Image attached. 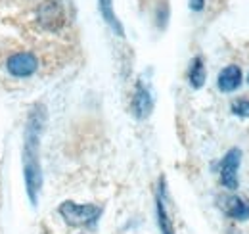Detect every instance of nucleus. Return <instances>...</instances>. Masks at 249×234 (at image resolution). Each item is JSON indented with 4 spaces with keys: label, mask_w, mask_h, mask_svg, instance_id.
<instances>
[{
    "label": "nucleus",
    "mask_w": 249,
    "mask_h": 234,
    "mask_svg": "<svg viewBox=\"0 0 249 234\" xmlns=\"http://www.w3.org/2000/svg\"><path fill=\"white\" fill-rule=\"evenodd\" d=\"M46 125L44 104H35L27 117L23 133V178L27 196L33 205L38 202V192L42 188V167H40V136Z\"/></svg>",
    "instance_id": "obj_1"
},
{
    "label": "nucleus",
    "mask_w": 249,
    "mask_h": 234,
    "mask_svg": "<svg viewBox=\"0 0 249 234\" xmlns=\"http://www.w3.org/2000/svg\"><path fill=\"white\" fill-rule=\"evenodd\" d=\"M65 225L73 229H94L104 213V207L96 204H77L73 200H65L58 207Z\"/></svg>",
    "instance_id": "obj_2"
},
{
    "label": "nucleus",
    "mask_w": 249,
    "mask_h": 234,
    "mask_svg": "<svg viewBox=\"0 0 249 234\" xmlns=\"http://www.w3.org/2000/svg\"><path fill=\"white\" fill-rule=\"evenodd\" d=\"M242 157H244V154L240 148H230L218 163V180L226 190L234 192L240 188V175L238 173H240Z\"/></svg>",
    "instance_id": "obj_3"
},
{
    "label": "nucleus",
    "mask_w": 249,
    "mask_h": 234,
    "mask_svg": "<svg viewBox=\"0 0 249 234\" xmlns=\"http://www.w3.org/2000/svg\"><path fill=\"white\" fill-rule=\"evenodd\" d=\"M36 21H38V25L42 29L56 33V31H60L65 25L67 16H65V10H63V6L58 0H48V2L38 6Z\"/></svg>",
    "instance_id": "obj_4"
},
{
    "label": "nucleus",
    "mask_w": 249,
    "mask_h": 234,
    "mask_svg": "<svg viewBox=\"0 0 249 234\" xmlns=\"http://www.w3.org/2000/svg\"><path fill=\"white\" fill-rule=\"evenodd\" d=\"M6 69L10 75H14L18 79H27L36 73L38 59L33 52H16L6 59Z\"/></svg>",
    "instance_id": "obj_5"
},
{
    "label": "nucleus",
    "mask_w": 249,
    "mask_h": 234,
    "mask_svg": "<svg viewBox=\"0 0 249 234\" xmlns=\"http://www.w3.org/2000/svg\"><path fill=\"white\" fill-rule=\"evenodd\" d=\"M130 112L136 119H148L154 112V96L148 85H144V81H138L132 100H130Z\"/></svg>",
    "instance_id": "obj_6"
},
{
    "label": "nucleus",
    "mask_w": 249,
    "mask_h": 234,
    "mask_svg": "<svg viewBox=\"0 0 249 234\" xmlns=\"http://www.w3.org/2000/svg\"><path fill=\"white\" fill-rule=\"evenodd\" d=\"M244 83V73H242V67L236 65V63H230L226 67H222L217 75V87L220 92L224 94H230V92H236L238 88L242 87Z\"/></svg>",
    "instance_id": "obj_7"
},
{
    "label": "nucleus",
    "mask_w": 249,
    "mask_h": 234,
    "mask_svg": "<svg viewBox=\"0 0 249 234\" xmlns=\"http://www.w3.org/2000/svg\"><path fill=\"white\" fill-rule=\"evenodd\" d=\"M220 209L224 211L226 217L234 221H249V202L240 198V196H222L220 200Z\"/></svg>",
    "instance_id": "obj_8"
},
{
    "label": "nucleus",
    "mask_w": 249,
    "mask_h": 234,
    "mask_svg": "<svg viewBox=\"0 0 249 234\" xmlns=\"http://www.w3.org/2000/svg\"><path fill=\"white\" fill-rule=\"evenodd\" d=\"M205 81H207V69H205L203 58L196 56L190 61V67H188V83L192 88L199 90V88H203Z\"/></svg>",
    "instance_id": "obj_9"
},
{
    "label": "nucleus",
    "mask_w": 249,
    "mask_h": 234,
    "mask_svg": "<svg viewBox=\"0 0 249 234\" xmlns=\"http://www.w3.org/2000/svg\"><path fill=\"white\" fill-rule=\"evenodd\" d=\"M98 8H100V14H102L104 21L109 25V29L113 31L117 37H124L123 25H121V21L117 20L115 10H113V2H111V0H98Z\"/></svg>",
    "instance_id": "obj_10"
},
{
    "label": "nucleus",
    "mask_w": 249,
    "mask_h": 234,
    "mask_svg": "<svg viewBox=\"0 0 249 234\" xmlns=\"http://www.w3.org/2000/svg\"><path fill=\"white\" fill-rule=\"evenodd\" d=\"M230 112H232V116L240 117V119H249V100L248 98H236V100H232Z\"/></svg>",
    "instance_id": "obj_11"
},
{
    "label": "nucleus",
    "mask_w": 249,
    "mask_h": 234,
    "mask_svg": "<svg viewBox=\"0 0 249 234\" xmlns=\"http://www.w3.org/2000/svg\"><path fill=\"white\" fill-rule=\"evenodd\" d=\"M188 6L192 12H201L205 8V0H188Z\"/></svg>",
    "instance_id": "obj_12"
},
{
    "label": "nucleus",
    "mask_w": 249,
    "mask_h": 234,
    "mask_svg": "<svg viewBox=\"0 0 249 234\" xmlns=\"http://www.w3.org/2000/svg\"><path fill=\"white\" fill-rule=\"evenodd\" d=\"M248 85H249V73H248Z\"/></svg>",
    "instance_id": "obj_13"
}]
</instances>
